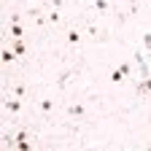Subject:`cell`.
<instances>
[{"label":"cell","instance_id":"10","mask_svg":"<svg viewBox=\"0 0 151 151\" xmlns=\"http://www.w3.org/2000/svg\"><path fill=\"white\" fill-rule=\"evenodd\" d=\"M60 3H62V0H54V6H60Z\"/></svg>","mask_w":151,"mask_h":151},{"label":"cell","instance_id":"8","mask_svg":"<svg viewBox=\"0 0 151 151\" xmlns=\"http://www.w3.org/2000/svg\"><path fill=\"white\" fill-rule=\"evenodd\" d=\"M51 105H54L51 100H43V103H41V108H43V111H51Z\"/></svg>","mask_w":151,"mask_h":151},{"label":"cell","instance_id":"7","mask_svg":"<svg viewBox=\"0 0 151 151\" xmlns=\"http://www.w3.org/2000/svg\"><path fill=\"white\" fill-rule=\"evenodd\" d=\"M19 108H22V105H19V103H16V100H11V103H8V111H14V113H16V111H19Z\"/></svg>","mask_w":151,"mask_h":151},{"label":"cell","instance_id":"2","mask_svg":"<svg viewBox=\"0 0 151 151\" xmlns=\"http://www.w3.org/2000/svg\"><path fill=\"white\" fill-rule=\"evenodd\" d=\"M68 113H70V116H81V113H84V105H81V103H78V105H70Z\"/></svg>","mask_w":151,"mask_h":151},{"label":"cell","instance_id":"5","mask_svg":"<svg viewBox=\"0 0 151 151\" xmlns=\"http://www.w3.org/2000/svg\"><path fill=\"white\" fill-rule=\"evenodd\" d=\"M122 78H124V73H122L119 68H116V70H113V73H111V81H122Z\"/></svg>","mask_w":151,"mask_h":151},{"label":"cell","instance_id":"9","mask_svg":"<svg viewBox=\"0 0 151 151\" xmlns=\"http://www.w3.org/2000/svg\"><path fill=\"white\" fill-rule=\"evenodd\" d=\"M143 43H146V46L151 49V35H143Z\"/></svg>","mask_w":151,"mask_h":151},{"label":"cell","instance_id":"6","mask_svg":"<svg viewBox=\"0 0 151 151\" xmlns=\"http://www.w3.org/2000/svg\"><path fill=\"white\" fill-rule=\"evenodd\" d=\"M14 94H16V97H22V94H24V86H22V84H16V86H14Z\"/></svg>","mask_w":151,"mask_h":151},{"label":"cell","instance_id":"3","mask_svg":"<svg viewBox=\"0 0 151 151\" xmlns=\"http://www.w3.org/2000/svg\"><path fill=\"white\" fill-rule=\"evenodd\" d=\"M94 8H97L100 14H105V11H108V0H97V3H94Z\"/></svg>","mask_w":151,"mask_h":151},{"label":"cell","instance_id":"1","mask_svg":"<svg viewBox=\"0 0 151 151\" xmlns=\"http://www.w3.org/2000/svg\"><path fill=\"white\" fill-rule=\"evenodd\" d=\"M138 92H140V94H148V92H151V76H146V78L138 84Z\"/></svg>","mask_w":151,"mask_h":151},{"label":"cell","instance_id":"4","mask_svg":"<svg viewBox=\"0 0 151 151\" xmlns=\"http://www.w3.org/2000/svg\"><path fill=\"white\" fill-rule=\"evenodd\" d=\"M11 35H14V38H19V35H24V30H22V27H19V24L14 22V24H11Z\"/></svg>","mask_w":151,"mask_h":151}]
</instances>
